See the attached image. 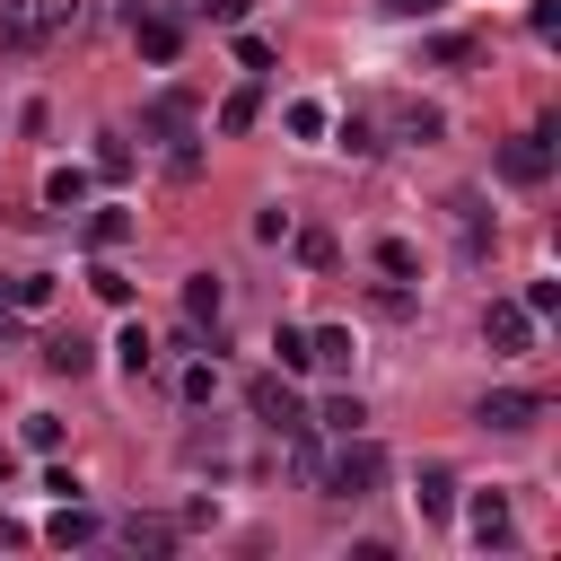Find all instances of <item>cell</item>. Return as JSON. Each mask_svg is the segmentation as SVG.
Returning <instances> with one entry per match:
<instances>
[{"instance_id": "cell-15", "label": "cell", "mask_w": 561, "mask_h": 561, "mask_svg": "<svg viewBox=\"0 0 561 561\" xmlns=\"http://www.w3.org/2000/svg\"><path fill=\"white\" fill-rule=\"evenodd\" d=\"M9 307H18V316H44V307H53V272H18V280H9Z\"/></svg>"}, {"instance_id": "cell-24", "label": "cell", "mask_w": 561, "mask_h": 561, "mask_svg": "<svg viewBox=\"0 0 561 561\" xmlns=\"http://www.w3.org/2000/svg\"><path fill=\"white\" fill-rule=\"evenodd\" d=\"M359 421H368V403H359V394H333V403H324V430H333V438H351Z\"/></svg>"}, {"instance_id": "cell-31", "label": "cell", "mask_w": 561, "mask_h": 561, "mask_svg": "<svg viewBox=\"0 0 561 561\" xmlns=\"http://www.w3.org/2000/svg\"><path fill=\"white\" fill-rule=\"evenodd\" d=\"M210 394H219V377H210V359H193L184 368V403H210Z\"/></svg>"}, {"instance_id": "cell-36", "label": "cell", "mask_w": 561, "mask_h": 561, "mask_svg": "<svg viewBox=\"0 0 561 561\" xmlns=\"http://www.w3.org/2000/svg\"><path fill=\"white\" fill-rule=\"evenodd\" d=\"M18 543H26V526H18V517H0V552H18Z\"/></svg>"}, {"instance_id": "cell-27", "label": "cell", "mask_w": 561, "mask_h": 561, "mask_svg": "<svg viewBox=\"0 0 561 561\" xmlns=\"http://www.w3.org/2000/svg\"><path fill=\"white\" fill-rule=\"evenodd\" d=\"M289 465H298V482H316V473H324V447H316L307 430H289Z\"/></svg>"}, {"instance_id": "cell-18", "label": "cell", "mask_w": 561, "mask_h": 561, "mask_svg": "<svg viewBox=\"0 0 561 561\" xmlns=\"http://www.w3.org/2000/svg\"><path fill=\"white\" fill-rule=\"evenodd\" d=\"M307 351H316V368H351V333H342V324H316Z\"/></svg>"}, {"instance_id": "cell-34", "label": "cell", "mask_w": 561, "mask_h": 561, "mask_svg": "<svg viewBox=\"0 0 561 561\" xmlns=\"http://www.w3.org/2000/svg\"><path fill=\"white\" fill-rule=\"evenodd\" d=\"M245 9H254V0H202V18H210V26H245Z\"/></svg>"}, {"instance_id": "cell-32", "label": "cell", "mask_w": 561, "mask_h": 561, "mask_svg": "<svg viewBox=\"0 0 561 561\" xmlns=\"http://www.w3.org/2000/svg\"><path fill=\"white\" fill-rule=\"evenodd\" d=\"M237 61H245V70L263 79V70H272V44H263V35H237Z\"/></svg>"}, {"instance_id": "cell-9", "label": "cell", "mask_w": 561, "mask_h": 561, "mask_svg": "<svg viewBox=\"0 0 561 561\" xmlns=\"http://www.w3.org/2000/svg\"><path fill=\"white\" fill-rule=\"evenodd\" d=\"M131 44H140V53H149V61H175V44H184V26H175V18H158V9H149V18H131Z\"/></svg>"}, {"instance_id": "cell-3", "label": "cell", "mask_w": 561, "mask_h": 561, "mask_svg": "<svg viewBox=\"0 0 561 561\" xmlns=\"http://www.w3.org/2000/svg\"><path fill=\"white\" fill-rule=\"evenodd\" d=\"M482 342H491L500 359H517V351H535V316H526L517 298H491V307H482Z\"/></svg>"}, {"instance_id": "cell-25", "label": "cell", "mask_w": 561, "mask_h": 561, "mask_svg": "<svg viewBox=\"0 0 561 561\" xmlns=\"http://www.w3.org/2000/svg\"><path fill=\"white\" fill-rule=\"evenodd\" d=\"M333 149H351V158H377V149H386V140H377V131H368V123H359V114H351V123H342V131H333Z\"/></svg>"}, {"instance_id": "cell-14", "label": "cell", "mask_w": 561, "mask_h": 561, "mask_svg": "<svg viewBox=\"0 0 561 561\" xmlns=\"http://www.w3.org/2000/svg\"><path fill=\"white\" fill-rule=\"evenodd\" d=\"M44 202H53V210H79V202H88V167H53V175H44Z\"/></svg>"}, {"instance_id": "cell-4", "label": "cell", "mask_w": 561, "mask_h": 561, "mask_svg": "<svg viewBox=\"0 0 561 561\" xmlns=\"http://www.w3.org/2000/svg\"><path fill=\"white\" fill-rule=\"evenodd\" d=\"M473 421H482V430H535V421H543V394L500 386V394H482V403H473Z\"/></svg>"}, {"instance_id": "cell-21", "label": "cell", "mask_w": 561, "mask_h": 561, "mask_svg": "<svg viewBox=\"0 0 561 561\" xmlns=\"http://www.w3.org/2000/svg\"><path fill=\"white\" fill-rule=\"evenodd\" d=\"M254 114H263V96H254V88H237V96H219V131H245Z\"/></svg>"}, {"instance_id": "cell-22", "label": "cell", "mask_w": 561, "mask_h": 561, "mask_svg": "<svg viewBox=\"0 0 561 561\" xmlns=\"http://www.w3.org/2000/svg\"><path fill=\"white\" fill-rule=\"evenodd\" d=\"M298 254H307L316 272H333V263H342V245H333V228H298Z\"/></svg>"}, {"instance_id": "cell-37", "label": "cell", "mask_w": 561, "mask_h": 561, "mask_svg": "<svg viewBox=\"0 0 561 561\" xmlns=\"http://www.w3.org/2000/svg\"><path fill=\"white\" fill-rule=\"evenodd\" d=\"M0 342H18V307H9V289H0Z\"/></svg>"}, {"instance_id": "cell-30", "label": "cell", "mask_w": 561, "mask_h": 561, "mask_svg": "<svg viewBox=\"0 0 561 561\" xmlns=\"http://www.w3.org/2000/svg\"><path fill=\"white\" fill-rule=\"evenodd\" d=\"M517 307H526V316H552V307H561V280H526V298H517Z\"/></svg>"}, {"instance_id": "cell-10", "label": "cell", "mask_w": 561, "mask_h": 561, "mask_svg": "<svg viewBox=\"0 0 561 561\" xmlns=\"http://www.w3.org/2000/svg\"><path fill=\"white\" fill-rule=\"evenodd\" d=\"M140 123H149L158 140H193V105H184L175 88H167V96H149V114H140Z\"/></svg>"}, {"instance_id": "cell-11", "label": "cell", "mask_w": 561, "mask_h": 561, "mask_svg": "<svg viewBox=\"0 0 561 561\" xmlns=\"http://www.w3.org/2000/svg\"><path fill=\"white\" fill-rule=\"evenodd\" d=\"M219 307H228L219 272H193V280H184V316H193V324H219Z\"/></svg>"}, {"instance_id": "cell-12", "label": "cell", "mask_w": 561, "mask_h": 561, "mask_svg": "<svg viewBox=\"0 0 561 561\" xmlns=\"http://www.w3.org/2000/svg\"><path fill=\"white\" fill-rule=\"evenodd\" d=\"M44 368H61V377H88V368H96V351H88L79 333H53V342H44Z\"/></svg>"}, {"instance_id": "cell-5", "label": "cell", "mask_w": 561, "mask_h": 561, "mask_svg": "<svg viewBox=\"0 0 561 561\" xmlns=\"http://www.w3.org/2000/svg\"><path fill=\"white\" fill-rule=\"evenodd\" d=\"M500 175H508V184H543V175H552V131H517V140L500 149Z\"/></svg>"}, {"instance_id": "cell-13", "label": "cell", "mask_w": 561, "mask_h": 561, "mask_svg": "<svg viewBox=\"0 0 561 561\" xmlns=\"http://www.w3.org/2000/svg\"><path fill=\"white\" fill-rule=\"evenodd\" d=\"M412 500H421V517H447V508H456V473H447V465H421V491H412Z\"/></svg>"}, {"instance_id": "cell-6", "label": "cell", "mask_w": 561, "mask_h": 561, "mask_svg": "<svg viewBox=\"0 0 561 561\" xmlns=\"http://www.w3.org/2000/svg\"><path fill=\"white\" fill-rule=\"evenodd\" d=\"M44 35H53V26H44L35 0H0V44H9V53H35Z\"/></svg>"}, {"instance_id": "cell-20", "label": "cell", "mask_w": 561, "mask_h": 561, "mask_svg": "<svg viewBox=\"0 0 561 561\" xmlns=\"http://www.w3.org/2000/svg\"><path fill=\"white\" fill-rule=\"evenodd\" d=\"M272 351H280V377L316 368V351H307V333H298V324H280V333H272Z\"/></svg>"}, {"instance_id": "cell-7", "label": "cell", "mask_w": 561, "mask_h": 561, "mask_svg": "<svg viewBox=\"0 0 561 561\" xmlns=\"http://www.w3.org/2000/svg\"><path fill=\"white\" fill-rule=\"evenodd\" d=\"M465 526H473V543H482V552H500V543L517 535V526H508V500H500V491H482V500L465 508Z\"/></svg>"}, {"instance_id": "cell-1", "label": "cell", "mask_w": 561, "mask_h": 561, "mask_svg": "<svg viewBox=\"0 0 561 561\" xmlns=\"http://www.w3.org/2000/svg\"><path fill=\"white\" fill-rule=\"evenodd\" d=\"M316 482H324V500H368V491L386 482V447L351 430V438H342V456H333V465H324Z\"/></svg>"}, {"instance_id": "cell-23", "label": "cell", "mask_w": 561, "mask_h": 561, "mask_svg": "<svg viewBox=\"0 0 561 561\" xmlns=\"http://www.w3.org/2000/svg\"><path fill=\"white\" fill-rule=\"evenodd\" d=\"M88 289H96V298H105V307H131V280H123V272H114V263H88Z\"/></svg>"}, {"instance_id": "cell-2", "label": "cell", "mask_w": 561, "mask_h": 561, "mask_svg": "<svg viewBox=\"0 0 561 561\" xmlns=\"http://www.w3.org/2000/svg\"><path fill=\"white\" fill-rule=\"evenodd\" d=\"M245 412H254L263 430H280V438H289V430H307L298 386H289V377H272V368H263V377H245Z\"/></svg>"}, {"instance_id": "cell-16", "label": "cell", "mask_w": 561, "mask_h": 561, "mask_svg": "<svg viewBox=\"0 0 561 561\" xmlns=\"http://www.w3.org/2000/svg\"><path fill=\"white\" fill-rule=\"evenodd\" d=\"M114 359H123L131 377H149V359H158V342H149V324H123V333H114Z\"/></svg>"}, {"instance_id": "cell-35", "label": "cell", "mask_w": 561, "mask_h": 561, "mask_svg": "<svg viewBox=\"0 0 561 561\" xmlns=\"http://www.w3.org/2000/svg\"><path fill=\"white\" fill-rule=\"evenodd\" d=\"M386 9H394V18H438L447 0H386Z\"/></svg>"}, {"instance_id": "cell-33", "label": "cell", "mask_w": 561, "mask_h": 561, "mask_svg": "<svg viewBox=\"0 0 561 561\" xmlns=\"http://www.w3.org/2000/svg\"><path fill=\"white\" fill-rule=\"evenodd\" d=\"M526 26H535V35L552 44V35H561V0H535V9H526Z\"/></svg>"}, {"instance_id": "cell-17", "label": "cell", "mask_w": 561, "mask_h": 561, "mask_svg": "<svg viewBox=\"0 0 561 561\" xmlns=\"http://www.w3.org/2000/svg\"><path fill=\"white\" fill-rule=\"evenodd\" d=\"M123 237H131V210H114V202H105V210L88 219V245H96V254H114Z\"/></svg>"}, {"instance_id": "cell-29", "label": "cell", "mask_w": 561, "mask_h": 561, "mask_svg": "<svg viewBox=\"0 0 561 561\" xmlns=\"http://www.w3.org/2000/svg\"><path fill=\"white\" fill-rule=\"evenodd\" d=\"M26 447L53 456V447H61V421H53V412H26Z\"/></svg>"}, {"instance_id": "cell-28", "label": "cell", "mask_w": 561, "mask_h": 561, "mask_svg": "<svg viewBox=\"0 0 561 561\" xmlns=\"http://www.w3.org/2000/svg\"><path fill=\"white\" fill-rule=\"evenodd\" d=\"M403 131H412V140H438L447 114H438V105H403Z\"/></svg>"}, {"instance_id": "cell-26", "label": "cell", "mask_w": 561, "mask_h": 561, "mask_svg": "<svg viewBox=\"0 0 561 561\" xmlns=\"http://www.w3.org/2000/svg\"><path fill=\"white\" fill-rule=\"evenodd\" d=\"M377 263H386V272H394V280H412V272H421V254H412V245H403V237H377Z\"/></svg>"}, {"instance_id": "cell-38", "label": "cell", "mask_w": 561, "mask_h": 561, "mask_svg": "<svg viewBox=\"0 0 561 561\" xmlns=\"http://www.w3.org/2000/svg\"><path fill=\"white\" fill-rule=\"evenodd\" d=\"M9 465H18V456H9V447H0V482H9Z\"/></svg>"}, {"instance_id": "cell-8", "label": "cell", "mask_w": 561, "mask_h": 561, "mask_svg": "<svg viewBox=\"0 0 561 561\" xmlns=\"http://www.w3.org/2000/svg\"><path fill=\"white\" fill-rule=\"evenodd\" d=\"M44 535H53V543H61V552H79V543H96V535H105V517H96V508H88V500H61V517H53V526H44Z\"/></svg>"}, {"instance_id": "cell-19", "label": "cell", "mask_w": 561, "mask_h": 561, "mask_svg": "<svg viewBox=\"0 0 561 561\" xmlns=\"http://www.w3.org/2000/svg\"><path fill=\"white\" fill-rule=\"evenodd\" d=\"M123 543H131V552H167L175 526H167V517H123Z\"/></svg>"}]
</instances>
